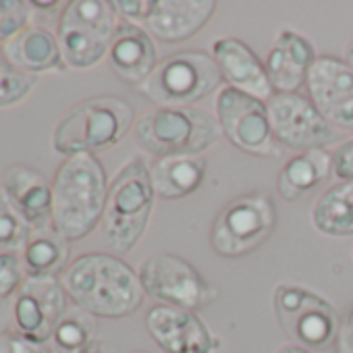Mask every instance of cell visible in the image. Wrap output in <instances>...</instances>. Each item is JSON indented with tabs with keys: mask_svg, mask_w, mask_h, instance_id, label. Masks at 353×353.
<instances>
[{
	"mask_svg": "<svg viewBox=\"0 0 353 353\" xmlns=\"http://www.w3.org/2000/svg\"><path fill=\"white\" fill-rule=\"evenodd\" d=\"M143 293L160 305H172L190 312L210 307L221 291L185 258L160 252L150 256L137 270Z\"/></svg>",
	"mask_w": 353,
	"mask_h": 353,
	"instance_id": "cell-10",
	"label": "cell"
},
{
	"mask_svg": "<svg viewBox=\"0 0 353 353\" xmlns=\"http://www.w3.org/2000/svg\"><path fill=\"white\" fill-rule=\"evenodd\" d=\"M343 61L353 69V38L347 42V46H345V54H343Z\"/></svg>",
	"mask_w": 353,
	"mask_h": 353,
	"instance_id": "cell-37",
	"label": "cell"
},
{
	"mask_svg": "<svg viewBox=\"0 0 353 353\" xmlns=\"http://www.w3.org/2000/svg\"><path fill=\"white\" fill-rule=\"evenodd\" d=\"M3 59L21 73L38 75L65 67L59 40L52 32L40 26H28L0 48Z\"/></svg>",
	"mask_w": 353,
	"mask_h": 353,
	"instance_id": "cell-21",
	"label": "cell"
},
{
	"mask_svg": "<svg viewBox=\"0 0 353 353\" xmlns=\"http://www.w3.org/2000/svg\"><path fill=\"white\" fill-rule=\"evenodd\" d=\"M94 334L96 318L81 307H73L59 322L50 339V349L52 353H81L94 341Z\"/></svg>",
	"mask_w": 353,
	"mask_h": 353,
	"instance_id": "cell-26",
	"label": "cell"
},
{
	"mask_svg": "<svg viewBox=\"0 0 353 353\" xmlns=\"http://www.w3.org/2000/svg\"><path fill=\"white\" fill-rule=\"evenodd\" d=\"M81 353H121V349L106 339H94Z\"/></svg>",
	"mask_w": 353,
	"mask_h": 353,
	"instance_id": "cell-35",
	"label": "cell"
},
{
	"mask_svg": "<svg viewBox=\"0 0 353 353\" xmlns=\"http://www.w3.org/2000/svg\"><path fill=\"white\" fill-rule=\"evenodd\" d=\"M274 314L279 326L295 345H301L310 351H320L332 347L336 341L341 314L324 295L305 285H276Z\"/></svg>",
	"mask_w": 353,
	"mask_h": 353,
	"instance_id": "cell-9",
	"label": "cell"
},
{
	"mask_svg": "<svg viewBox=\"0 0 353 353\" xmlns=\"http://www.w3.org/2000/svg\"><path fill=\"white\" fill-rule=\"evenodd\" d=\"M216 121L223 135L241 152L256 158L279 156L268 106L264 100L223 85L214 98Z\"/></svg>",
	"mask_w": 353,
	"mask_h": 353,
	"instance_id": "cell-11",
	"label": "cell"
},
{
	"mask_svg": "<svg viewBox=\"0 0 353 353\" xmlns=\"http://www.w3.org/2000/svg\"><path fill=\"white\" fill-rule=\"evenodd\" d=\"M32 5L26 0H0V44L28 28Z\"/></svg>",
	"mask_w": 353,
	"mask_h": 353,
	"instance_id": "cell-29",
	"label": "cell"
},
{
	"mask_svg": "<svg viewBox=\"0 0 353 353\" xmlns=\"http://www.w3.org/2000/svg\"><path fill=\"white\" fill-rule=\"evenodd\" d=\"M108 63L121 81L139 88L158 65L154 38L141 26L119 21L108 50Z\"/></svg>",
	"mask_w": 353,
	"mask_h": 353,
	"instance_id": "cell-19",
	"label": "cell"
},
{
	"mask_svg": "<svg viewBox=\"0 0 353 353\" xmlns=\"http://www.w3.org/2000/svg\"><path fill=\"white\" fill-rule=\"evenodd\" d=\"M145 330L162 353H214L221 347L196 312L172 305H154L145 314Z\"/></svg>",
	"mask_w": 353,
	"mask_h": 353,
	"instance_id": "cell-15",
	"label": "cell"
},
{
	"mask_svg": "<svg viewBox=\"0 0 353 353\" xmlns=\"http://www.w3.org/2000/svg\"><path fill=\"white\" fill-rule=\"evenodd\" d=\"M3 190L34 231L52 225V181L44 172L26 164L11 166L5 172Z\"/></svg>",
	"mask_w": 353,
	"mask_h": 353,
	"instance_id": "cell-20",
	"label": "cell"
},
{
	"mask_svg": "<svg viewBox=\"0 0 353 353\" xmlns=\"http://www.w3.org/2000/svg\"><path fill=\"white\" fill-rule=\"evenodd\" d=\"M310 100L336 129L353 135V69L339 57L322 54L305 81Z\"/></svg>",
	"mask_w": 353,
	"mask_h": 353,
	"instance_id": "cell-14",
	"label": "cell"
},
{
	"mask_svg": "<svg viewBox=\"0 0 353 353\" xmlns=\"http://www.w3.org/2000/svg\"><path fill=\"white\" fill-rule=\"evenodd\" d=\"M152 172L143 158L129 160L108 188L102 235L119 256L129 254L143 237L156 204Z\"/></svg>",
	"mask_w": 353,
	"mask_h": 353,
	"instance_id": "cell-3",
	"label": "cell"
},
{
	"mask_svg": "<svg viewBox=\"0 0 353 353\" xmlns=\"http://www.w3.org/2000/svg\"><path fill=\"white\" fill-rule=\"evenodd\" d=\"M276 204L264 192H248L229 200L212 221L210 245L227 260H239L264 245L276 229Z\"/></svg>",
	"mask_w": 353,
	"mask_h": 353,
	"instance_id": "cell-8",
	"label": "cell"
},
{
	"mask_svg": "<svg viewBox=\"0 0 353 353\" xmlns=\"http://www.w3.org/2000/svg\"><path fill=\"white\" fill-rule=\"evenodd\" d=\"M332 172L341 181H353V135L343 139L332 154Z\"/></svg>",
	"mask_w": 353,
	"mask_h": 353,
	"instance_id": "cell-33",
	"label": "cell"
},
{
	"mask_svg": "<svg viewBox=\"0 0 353 353\" xmlns=\"http://www.w3.org/2000/svg\"><path fill=\"white\" fill-rule=\"evenodd\" d=\"M119 19L108 0H71L65 3L57 40L63 63L71 69L96 67L108 57Z\"/></svg>",
	"mask_w": 353,
	"mask_h": 353,
	"instance_id": "cell-7",
	"label": "cell"
},
{
	"mask_svg": "<svg viewBox=\"0 0 353 353\" xmlns=\"http://www.w3.org/2000/svg\"><path fill=\"white\" fill-rule=\"evenodd\" d=\"M135 143L158 158L204 156L223 135L216 117L206 110L154 106L143 112L133 127Z\"/></svg>",
	"mask_w": 353,
	"mask_h": 353,
	"instance_id": "cell-5",
	"label": "cell"
},
{
	"mask_svg": "<svg viewBox=\"0 0 353 353\" xmlns=\"http://www.w3.org/2000/svg\"><path fill=\"white\" fill-rule=\"evenodd\" d=\"M274 353H314V351H310V349H305L301 345H295V343H285Z\"/></svg>",
	"mask_w": 353,
	"mask_h": 353,
	"instance_id": "cell-36",
	"label": "cell"
},
{
	"mask_svg": "<svg viewBox=\"0 0 353 353\" xmlns=\"http://www.w3.org/2000/svg\"><path fill=\"white\" fill-rule=\"evenodd\" d=\"M210 57L214 59L225 85L268 102L274 96L264 61L239 38H219L212 44Z\"/></svg>",
	"mask_w": 353,
	"mask_h": 353,
	"instance_id": "cell-16",
	"label": "cell"
},
{
	"mask_svg": "<svg viewBox=\"0 0 353 353\" xmlns=\"http://www.w3.org/2000/svg\"><path fill=\"white\" fill-rule=\"evenodd\" d=\"M32 235V227L17 212L7 192L0 188V250L17 254L19 250H26Z\"/></svg>",
	"mask_w": 353,
	"mask_h": 353,
	"instance_id": "cell-27",
	"label": "cell"
},
{
	"mask_svg": "<svg viewBox=\"0 0 353 353\" xmlns=\"http://www.w3.org/2000/svg\"><path fill=\"white\" fill-rule=\"evenodd\" d=\"M59 281L75 307L94 318H127L145 299L139 274L114 254H81L71 260Z\"/></svg>",
	"mask_w": 353,
	"mask_h": 353,
	"instance_id": "cell-1",
	"label": "cell"
},
{
	"mask_svg": "<svg viewBox=\"0 0 353 353\" xmlns=\"http://www.w3.org/2000/svg\"><path fill=\"white\" fill-rule=\"evenodd\" d=\"M334 353H353V303L341 316V326L334 341Z\"/></svg>",
	"mask_w": 353,
	"mask_h": 353,
	"instance_id": "cell-34",
	"label": "cell"
},
{
	"mask_svg": "<svg viewBox=\"0 0 353 353\" xmlns=\"http://www.w3.org/2000/svg\"><path fill=\"white\" fill-rule=\"evenodd\" d=\"M0 353H52L48 343H34L19 332L5 330L0 334Z\"/></svg>",
	"mask_w": 353,
	"mask_h": 353,
	"instance_id": "cell-32",
	"label": "cell"
},
{
	"mask_svg": "<svg viewBox=\"0 0 353 353\" xmlns=\"http://www.w3.org/2000/svg\"><path fill=\"white\" fill-rule=\"evenodd\" d=\"M316 59L318 54L305 36L293 30L279 32L264 61L274 94H299Z\"/></svg>",
	"mask_w": 353,
	"mask_h": 353,
	"instance_id": "cell-18",
	"label": "cell"
},
{
	"mask_svg": "<svg viewBox=\"0 0 353 353\" xmlns=\"http://www.w3.org/2000/svg\"><path fill=\"white\" fill-rule=\"evenodd\" d=\"M312 227L326 237L353 235V181L328 188L312 206Z\"/></svg>",
	"mask_w": 353,
	"mask_h": 353,
	"instance_id": "cell-25",
	"label": "cell"
},
{
	"mask_svg": "<svg viewBox=\"0 0 353 353\" xmlns=\"http://www.w3.org/2000/svg\"><path fill=\"white\" fill-rule=\"evenodd\" d=\"M223 88V75L208 52L183 50L158 61L152 75L137 88L154 106L188 108Z\"/></svg>",
	"mask_w": 353,
	"mask_h": 353,
	"instance_id": "cell-6",
	"label": "cell"
},
{
	"mask_svg": "<svg viewBox=\"0 0 353 353\" xmlns=\"http://www.w3.org/2000/svg\"><path fill=\"white\" fill-rule=\"evenodd\" d=\"M131 353H152V351H148V349H135V351H131Z\"/></svg>",
	"mask_w": 353,
	"mask_h": 353,
	"instance_id": "cell-40",
	"label": "cell"
},
{
	"mask_svg": "<svg viewBox=\"0 0 353 353\" xmlns=\"http://www.w3.org/2000/svg\"><path fill=\"white\" fill-rule=\"evenodd\" d=\"M332 172V154L326 150H310L291 156L276 176V190L283 200L297 202L318 185H322Z\"/></svg>",
	"mask_w": 353,
	"mask_h": 353,
	"instance_id": "cell-23",
	"label": "cell"
},
{
	"mask_svg": "<svg viewBox=\"0 0 353 353\" xmlns=\"http://www.w3.org/2000/svg\"><path fill=\"white\" fill-rule=\"evenodd\" d=\"M108 188L104 164L96 156L63 160L52 176V229L67 241L88 237L102 223Z\"/></svg>",
	"mask_w": 353,
	"mask_h": 353,
	"instance_id": "cell-2",
	"label": "cell"
},
{
	"mask_svg": "<svg viewBox=\"0 0 353 353\" xmlns=\"http://www.w3.org/2000/svg\"><path fill=\"white\" fill-rule=\"evenodd\" d=\"M266 106L274 139L285 150L301 154L326 150L330 143L339 141V131L320 114L310 96L274 94Z\"/></svg>",
	"mask_w": 353,
	"mask_h": 353,
	"instance_id": "cell-12",
	"label": "cell"
},
{
	"mask_svg": "<svg viewBox=\"0 0 353 353\" xmlns=\"http://www.w3.org/2000/svg\"><path fill=\"white\" fill-rule=\"evenodd\" d=\"M67 312L69 297L59 279H26L13 301L15 332L34 343H50Z\"/></svg>",
	"mask_w": 353,
	"mask_h": 353,
	"instance_id": "cell-13",
	"label": "cell"
},
{
	"mask_svg": "<svg viewBox=\"0 0 353 353\" xmlns=\"http://www.w3.org/2000/svg\"><path fill=\"white\" fill-rule=\"evenodd\" d=\"M21 260L28 279H61L71 264V245L50 225L32 235Z\"/></svg>",
	"mask_w": 353,
	"mask_h": 353,
	"instance_id": "cell-24",
	"label": "cell"
},
{
	"mask_svg": "<svg viewBox=\"0 0 353 353\" xmlns=\"http://www.w3.org/2000/svg\"><path fill=\"white\" fill-rule=\"evenodd\" d=\"M135 121L133 106L119 96H96L75 104L57 125L52 145L63 156L100 154L114 148Z\"/></svg>",
	"mask_w": 353,
	"mask_h": 353,
	"instance_id": "cell-4",
	"label": "cell"
},
{
	"mask_svg": "<svg viewBox=\"0 0 353 353\" xmlns=\"http://www.w3.org/2000/svg\"><path fill=\"white\" fill-rule=\"evenodd\" d=\"M34 9H59L61 3H30Z\"/></svg>",
	"mask_w": 353,
	"mask_h": 353,
	"instance_id": "cell-38",
	"label": "cell"
},
{
	"mask_svg": "<svg viewBox=\"0 0 353 353\" xmlns=\"http://www.w3.org/2000/svg\"><path fill=\"white\" fill-rule=\"evenodd\" d=\"M156 0H112V9L117 17H123V21L143 26L150 17Z\"/></svg>",
	"mask_w": 353,
	"mask_h": 353,
	"instance_id": "cell-31",
	"label": "cell"
},
{
	"mask_svg": "<svg viewBox=\"0 0 353 353\" xmlns=\"http://www.w3.org/2000/svg\"><path fill=\"white\" fill-rule=\"evenodd\" d=\"M216 9L214 0H156L141 28L162 44H181L198 36Z\"/></svg>",
	"mask_w": 353,
	"mask_h": 353,
	"instance_id": "cell-17",
	"label": "cell"
},
{
	"mask_svg": "<svg viewBox=\"0 0 353 353\" xmlns=\"http://www.w3.org/2000/svg\"><path fill=\"white\" fill-rule=\"evenodd\" d=\"M5 332V314H3V310H0V334Z\"/></svg>",
	"mask_w": 353,
	"mask_h": 353,
	"instance_id": "cell-39",
	"label": "cell"
},
{
	"mask_svg": "<svg viewBox=\"0 0 353 353\" xmlns=\"http://www.w3.org/2000/svg\"><path fill=\"white\" fill-rule=\"evenodd\" d=\"M36 77L17 71L0 57V108L19 104L36 85Z\"/></svg>",
	"mask_w": 353,
	"mask_h": 353,
	"instance_id": "cell-28",
	"label": "cell"
},
{
	"mask_svg": "<svg viewBox=\"0 0 353 353\" xmlns=\"http://www.w3.org/2000/svg\"><path fill=\"white\" fill-rule=\"evenodd\" d=\"M206 170L204 156L158 158L150 168L156 196L162 200H183L196 194L206 179Z\"/></svg>",
	"mask_w": 353,
	"mask_h": 353,
	"instance_id": "cell-22",
	"label": "cell"
},
{
	"mask_svg": "<svg viewBox=\"0 0 353 353\" xmlns=\"http://www.w3.org/2000/svg\"><path fill=\"white\" fill-rule=\"evenodd\" d=\"M26 283L23 260L13 252H0V301L17 295Z\"/></svg>",
	"mask_w": 353,
	"mask_h": 353,
	"instance_id": "cell-30",
	"label": "cell"
}]
</instances>
